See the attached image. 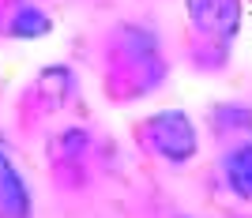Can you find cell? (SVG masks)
<instances>
[{"instance_id": "2", "label": "cell", "mask_w": 252, "mask_h": 218, "mask_svg": "<svg viewBox=\"0 0 252 218\" xmlns=\"http://www.w3.org/2000/svg\"><path fill=\"white\" fill-rule=\"evenodd\" d=\"M192 27L215 42H230L237 34V19H241V4L237 0H189Z\"/></svg>"}, {"instance_id": "1", "label": "cell", "mask_w": 252, "mask_h": 218, "mask_svg": "<svg viewBox=\"0 0 252 218\" xmlns=\"http://www.w3.org/2000/svg\"><path fill=\"white\" fill-rule=\"evenodd\" d=\"M143 143L162 155L166 162H189L196 155V128L181 109H166V113L147 117L143 125Z\"/></svg>"}, {"instance_id": "5", "label": "cell", "mask_w": 252, "mask_h": 218, "mask_svg": "<svg viewBox=\"0 0 252 218\" xmlns=\"http://www.w3.org/2000/svg\"><path fill=\"white\" fill-rule=\"evenodd\" d=\"M49 31V19H45L38 8H19L15 19H11V34L15 38H38V34Z\"/></svg>"}, {"instance_id": "3", "label": "cell", "mask_w": 252, "mask_h": 218, "mask_svg": "<svg viewBox=\"0 0 252 218\" xmlns=\"http://www.w3.org/2000/svg\"><path fill=\"white\" fill-rule=\"evenodd\" d=\"M0 218H31V188L8 155H0Z\"/></svg>"}, {"instance_id": "4", "label": "cell", "mask_w": 252, "mask_h": 218, "mask_svg": "<svg viewBox=\"0 0 252 218\" xmlns=\"http://www.w3.org/2000/svg\"><path fill=\"white\" fill-rule=\"evenodd\" d=\"M222 169H226V185L241 199H252V143H241L233 155H226Z\"/></svg>"}]
</instances>
